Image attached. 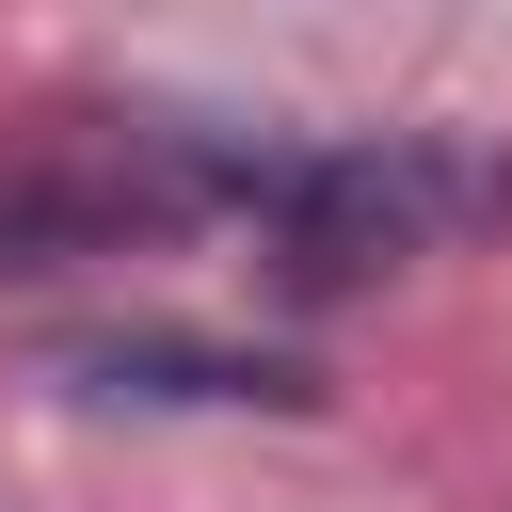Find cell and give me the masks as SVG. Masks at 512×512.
I'll list each match as a JSON object with an SVG mask.
<instances>
[{
  "label": "cell",
  "instance_id": "6da1fadb",
  "mask_svg": "<svg viewBox=\"0 0 512 512\" xmlns=\"http://www.w3.org/2000/svg\"><path fill=\"white\" fill-rule=\"evenodd\" d=\"M176 192L240 208L288 288L400 272V256H432L448 224H496V208H512L496 160H448V144H416V128H384V144H192Z\"/></svg>",
  "mask_w": 512,
  "mask_h": 512
},
{
  "label": "cell",
  "instance_id": "7a4b0ae2",
  "mask_svg": "<svg viewBox=\"0 0 512 512\" xmlns=\"http://www.w3.org/2000/svg\"><path fill=\"white\" fill-rule=\"evenodd\" d=\"M80 400H160V416H320V368L240 352V336H96L64 352Z\"/></svg>",
  "mask_w": 512,
  "mask_h": 512
}]
</instances>
